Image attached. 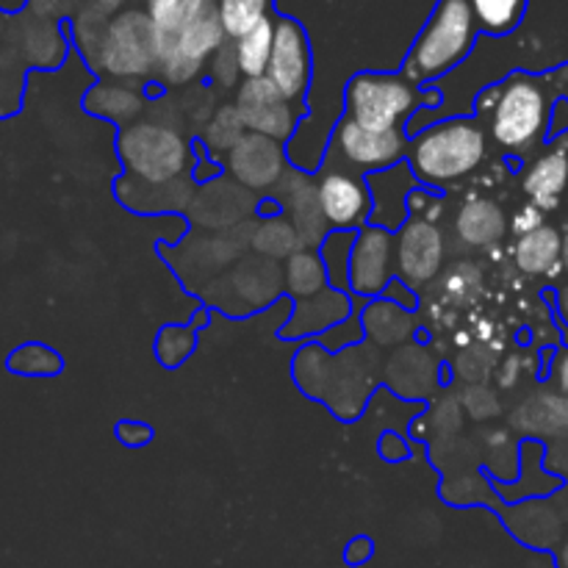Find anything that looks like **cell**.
<instances>
[{"label":"cell","mask_w":568,"mask_h":568,"mask_svg":"<svg viewBox=\"0 0 568 568\" xmlns=\"http://www.w3.org/2000/svg\"><path fill=\"white\" fill-rule=\"evenodd\" d=\"M447 270V233L436 220L410 216L397 231V277L422 292Z\"/></svg>","instance_id":"8fae6325"},{"label":"cell","mask_w":568,"mask_h":568,"mask_svg":"<svg viewBox=\"0 0 568 568\" xmlns=\"http://www.w3.org/2000/svg\"><path fill=\"white\" fill-rule=\"evenodd\" d=\"M233 48H236L242 78H264L266 70H270L272 48H275V14L270 20L258 22L244 37H239Z\"/></svg>","instance_id":"836d02e7"},{"label":"cell","mask_w":568,"mask_h":568,"mask_svg":"<svg viewBox=\"0 0 568 568\" xmlns=\"http://www.w3.org/2000/svg\"><path fill=\"white\" fill-rule=\"evenodd\" d=\"M222 166H225V175L231 181H236L239 186L253 194L275 192L283 175L292 170L286 144L277 142V139L261 136V133H247L222 159Z\"/></svg>","instance_id":"9a60e30c"},{"label":"cell","mask_w":568,"mask_h":568,"mask_svg":"<svg viewBox=\"0 0 568 568\" xmlns=\"http://www.w3.org/2000/svg\"><path fill=\"white\" fill-rule=\"evenodd\" d=\"M510 222L494 197H469L453 220V233L460 247L491 250L508 236Z\"/></svg>","instance_id":"603a6c76"},{"label":"cell","mask_w":568,"mask_h":568,"mask_svg":"<svg viewBox=\"0 0 568 568\" xmlns=\"http://www.w3.org/2000/svg\"><path fill=\"white\" fill-rule=\"evenodd\" d=\"M397 277V233L366 225L355 233L349 258V294L358 300L383 297L388 283Z\"/></svg>","instance_id":"5bb4252c"},{"label":"cell","mask_w":568,"mask_h":568,"mask_svg":"<svg viewBox=\"0 0 568 568\" xmlns=\"http://www.w3.org/2000/svg\"><path fill=\"white\" fill-rule=\"evenodd\" d=\"M558 311H560V316H564V322L568 325V283H566V286L558 288Z\"/></svg>","instance_id":"9f6ffc18"},{"label":"cell","mask_w":568,"mask_h":568,"mask_svg":"<svg viewBox=\"0 0 568 568\" xmlns=\"http://www.w3.org/2000/svg\"><path fill=\"white\" fill-rule=\"evenodd\" d=\"M458 397H460V405H464L466 416L475 422L497 419V416L503 414V399H499L497 388L488 386V383H480V386H466Z\"/></svg>","instance_id":"ee69618b"},{"label":"cell","mask_w":568,"mask_h":568,"mask_svg":"<svg viewBox=\"0 0 568 568\" xmlns=\"http://www.w3.org/2000/svg\"><path fill=\"white\" fill-rule=\"evenodd\" d=\"M26 70L20 55L9 48L0 44V120L17 116L22 109V92H26Z\"/></svg>","instance_id":"74e56055"},{"label":"cell","mask_w":568,"mask_h":568,"mask_svg":"<svg viewBox=\"0 0 568 568\" xmlns=\"http://www.w3.org/2000/svg\"><path fill=\"white\" fill-rule=\"evenodd\" d=\"M564 255V233L555 225H541L538 231L519 236L514 244L516 270L530 277L552 275Z\"/></svg>","instance_id":"83f0119b"},{"label":"cell","mask_w":568,"mask_h":568,"mask_svg":"<svg viewBox=\"0 0 568 568\" xmlns=\"http://www.w3.org/2000/svg\"><path fill=\"white\" fill-rule=\"evenodd\" d=\"M438 292L453 305H469L483 292V270L475 261H455L438 277Z\"/></svg>","instance_id":"60d3db41"},{"label":"cell","mask_w":568,"mask_h":568,"mask_svg":"<svg viewBox=\"0 0 568 568\" xmlns=\"http://www.w3.org/2000/svg\"><path fill=\"white\" fill-rule=\"evenodd\" d=\"M364 342H366V333H364V325H361L358 311H355L353 316H347L344 322H338V325H333L331 331L322 333V336L316 338V344L333 355L347 353V349H353V347H361Z\"/></svg>","instance_id":"f6af8a7d"},{"label":"cell","mask_w":568,"mask_h":568,"mask_svg":"<svg viewBox=\"0 0 568 568\" xmlns=\"http://www.w3.org/2000/svg\"><path fill=\"white\" fill-rule=\"evenodd\" d=\"M464 405H460V397L455 394H438L433 399L430 410H427L422 419L427 425V438L430 442H453L460 430H464Z\"/></svg>","instance_id":"b9f144b4"},{"label":"cell","mask_w":568,"mask_h":568,"mask_svg":"<svg viewBox=\"0 0 568 568\" xmlns=\"http://www.w3.org/2000/svg\"><path fill=\"white\" fill-rule=\"evenodd\" d=\"M568 94V64L558 70L510 72L477 94V116L488 120L494 142L510 155H530L547 142L552 111Z\"/></svg>","instance_id":"6da1fadb"},{"label":"cell","mask_w":568,"mask_h":568,"mask_svg":"<svg viewBox=\"0 0 568 568\" xmlns=\"http://www.w3.org/2000/svg\"><path fill=\"white\" fill-rule=\"evenodd\" d=\"M355 233L358 231H331L325 242L316 247L327 270V281H331L333 288H342V292H349V258H353Z\"/></svg>","instance_id":"f35d334b"},{"label":"cell","mask_w":568,"mask_h":568,"mask_svg":"<svg viewBox=\"0 0 568 568\" xmlns=\"http://www.w3.org/2000/svg\"><path fill=\"white\" fill-rule=\"evenodd\" d=\"M211 6H216V0H142V9L153 22L155 55L170 48L178 33L192 26Z\"/></svg>","instance_id":"f1b7e54d"},{"label":"cell","mask_w":568,"mask_h":568,"mask_svg":"<svg viewBox=\"0 0 568 568\" xmlns=\"http://www.w3.org/2000/svg\"><path fill=\"white\" fill-rule=\"evenodd\" d=\"M0 37H3V20H0Z\"/></svg>","instance_id":"91938a15"},{"label":"cell","mask_w":568,"mask_h":568,"mask_svg":"<svg viewBox=\"0 0 568 568\" xmlns=\"http://www.w3.org/2000/svg\"><path fill=\"white\" fill-rule=\"evenodd\" d=\"M375 558V541L369 536H355L344 547V564L347 566H364Z\"/></svg>","instance_id":"816d5d0a"},{"label":"cell","mask_w":568,"mask_h":568,"mask_svg":"<svg viewBox=\"0 0 568 568\" xmlns=\"http://www.w3.org/2000/svg\"><path fill=\"white\" fill-rule=\"evenodd\" d=\"M266 78L281 89L283 98L305 105L314 81V53H311L308 31L294 17L275 14V48H272Z\"/></svg>","instance_id":"7c38bea8"},{"label":"cell","mask_w":568,"mask_h":568,"mask_svg":"<svg viewBox=\"0 0 568 568\" xmlns=\"http://www.w3.org/2000/svg\"><path fill=\"white\" fill-rule=\"evenodd\" d=\"M361 325H364L366 344L375 349H397L405 347L419 333V320L410 311L399 308V305L388 303L386 297L366 300L358 308Z\"/></svg>","instance_id":"d4e9b609"},{"label":"cell","mask_w":568,"mask_h":568,"mask_svg":"<svg viewBox=\"0 0 568 568\" xmlns=\"http://www.w3.org/2000/svg\"><path fill=\"white\" fill-rule=\"evenodd\" d=\"M530 0H469L480 33L488 37H508L521 26Z\"/></svg>","instance_id":"d590c367"},{"label":"cell","mask_w":568,"mask_h":568,"mask_svg":"<svg viewBox=\"0 0 568 568\" xmlns=\"http://www.w3.org/2000/svg\"><path fill=\"white\" fill-rule=\"evenodd\" d=\"M255 209H258V200L253 197V192L242 189L231 178H214L209 183H200L186 214L194 227L216 233L253 222Z\"/></svg>","instance_id":"e0dca14e"},{"label":"cell","mask_w":568,"mask_h":568,"mask_svg":"<svg viewBox=\"0 0 568 568\" xmlns=\"http://www.w3.org/2000/svg\"><path fill=\"white\" fill-rule=\"evenodd\" d=\"M205 75H209V81L214 83L216 89H239V83L244 81L242 70H239L236 48H233L231 39H227V42L220 48V53L211 59Z\"/></svg>","instance_id":"bcb514c9"},{"label":"cell","mask_w":568,"mask_h":568,"mask_svg":"<svg viewBox=\"0 0 568 568\" xmlns=\"http://www.w3.org/2000/svg\"><path fill=\"white\" fill-rule=\"evenodd\" d=\"M216 14L225 28V37L236 42L239 37L253 31L258 22L275 14V0H216Z\"/></svg>","instance_id":"8d00e7d4"},{"label":"cell","mask_w":568,"mask_h":568,"mask_svg":"<svg viewBox=\"0 0 568 568\" xmlns=\"http://www.w3.org/2000/svg\"><path fill=\"white\" fill-rule=\"evenodd\" d=\"M408 148V131H369L349 116H342L331 131L327 159L361 172V175H369V172L388 170V166L405 161Z\"/></svg>","instance_id":"9c48e42d"},{"label":"cell","mask_w":568,"mask_h":568,"mask_svg":"<svg viewBox=\"0 0 568 568\" xmlns=\"http://www.w3.org/2000/svg\"><path fill=\"white\" fill-rule=\"evenodd\" d=\"M320 203L331 231H361L372 220V197L366 175L327 159L316 175Z\"/></svg>","instance_id":"4fadbf2b"},{"label":"cell","mask_w":568,"mask_h":568,"mask_svg":"<svg viewBox=\"0 0 568 568\" xmlns=\"http://www.w3.org/2000/svg\"><path fill=\"white\" fill-rule=\"evenodd\" d=\"M514 430L525 436H552V433L568 430V397L566 394H538V397L525 399L510 416Z\"/></svg>","instance_id":"f546056e"},{"label":"cell","mask_w":568,"mask_h":568,"mask_svg":"<svg viewBox=\"0 0 568 568\" xmlns=\"http://www.w3.org/2000/svg\"><path fill=\"white\" fill-rule=\"evenodd\" d=\"M477 37L480 26L471 14L469 0H438L405 55L403 75L416 87L438 81L469 59Z\"/></svg>","instance_id":"5b68a950"},{"label":"cell","mask_w":568,"mask_h":568,"mask_svg":"<svg viewBox=\"0 0 568 568\" xmlns=\"http://www.w3.org/2000/svg\"><path fill=\"white\" fill-rule=\"evenodd\" d=\"M519 372H521V358H519V355H510V358L505 361L503 369H499V375H497L499 386L514 388L516 381H519Z\"/></svg>","instance_id":"f5cc1de1"},{"label":"cell","mask_w":568,"mask_h":568,"mask_svg":"<svg viewBox=\"0 0 568 568\" xmlns=\"http://www.w3.org/2000/svg\"><path fill=\"white\" fill-rule=\"evenodd\" d=\"M109 81L150 83L155 78L153 22L144 9H122L105 26L98 53L89 61Z\"/></svg>","instance_id":"52a82bcc"},{"label":"cell","mask_w":568,"mask_h":568,"mask_svg":"<svg viewBox=\"0 0 568 568\" xmlns=\"http://www.w3.org/2000/svg\"><path fill=\"white\" fill-rule=\"evenodd\" d=\"M383 297H386L388 303L399 305V308L410 311V314H416V311H419V292H416L414 286H408L405 281H399V277H394V281L388 283L386 292H383Z\"/></svg>","instance_id":"681fc988"},{"label":"cell","mask_w":568,"mask_h":568,"mask_svg":"<svg viewBox=\"0 0 568 568\" xmlns=\"http://www.w3.org/2000/svg\"><path fill=\"white\" fill-rule=\"evenodd\" d=\"M283 286H286V297L292 303L300 300L316 297L331 286L327 281V270L322 264V255L316 247H300L292 258L283 261Z\"/></svg>","instance_id":"4dcf8cb0"},{"label":"cell","mask_w":568,"mask_h":568,"mask_svg":"<svg viewBox=\"0 0 568 568\" xmlns=\"http://www.w3.org/2000/svg\"><path fill=\"white\" fill-rule=\"evenodd\" d=\"M303 247L297 231L288 222V216L277 214L270 220H258L253 225V236H250V253L264 255V258L277 261L283 264L286 258H292L297 250Z\"/></svg>","instance_id":"d6a6232c"},{"label":"cell","mask_w":568,"mask_h":568,"mask_svg":"<svg viewBox=\"0 0 568 568\" xmlns=\"http://www.w3.org/2000/svg\"><path fill=\"white\" fill-rule=\"evenodd\" d=\"M555 383H558L560 392L568 394V349L560 353L558 361H555Z\"/></svg>","instance_id":"db71d44e"},{"label":"cell","mask_w":568,"mask_h":568,"mask_svg":"<svg viewBox=\"0 0 568 568\" xmlns=\"http://www.w3.org/2000/svg\"><path fill=\"white\" fill-rule=\"evenodd\" d=\"M281 297H286L283 264L255 253L242 255L231 270L205 283L203 288L205 303L231 316H247L255 314V311H264Z\"/></svg>","instance_id":"ba28073f"},{"label":"cell","mask_w":568,"mask_h":568,"mask_svg":"<svg viewBox=\"0 0 568 568\" xmlns=\"http://www.w3.org/2000/svg\"><path fill=\"white\" fill-rule=\"evenodd\" d=\"M355 311L358 308H355L353 294L327 286L325 292H320L316 297L292 303L288 320L283 322L277 336H281L283 342H316L322 333H327L333 325H338V322H344L347 316H353Z\"/></svg>","instance_id":"d6986e66"},{"label":"cell","mask_w":568,"mask_h":568,"mask_svg":"<svg viewBox=\"0 0 568 568\" xmlns=\"http://www.w3.org/2000/svg\"><path fill=\"white\" fill-rule=\"evenodd\" d=\"M28 70H55L67 55V39L61 37L55 22L42 17H22L14 28H9L3 39Z\"/></svg>","instance_id":"44dd1931"},{"label":"cell","mask_w":568,"mask_h":568,"mask_svg":"<svg viewBox=\"0 0 568 568\" xmlns=\"http://www.w3.org/2000/svg\"><path fill=\"white\" fill-rule=\"evenodd\" d=\"M6 369L17 377H59L64 372V358L50 344L26 342L11 349Z\"/></svg>","instance_id":"e575fe53"},{"label":"cell","mask_w":568,"mask_h":568,"mask_svg":"<svg viewBox=\"0 0 568 568\" xmlns=\"http://www.w3.org/2000/svg\"><path fill=\"white\" fill-rule=\"evenodd\" d=\"M560 266L568 272V231L564 233V255H560Z\"/></svg>","instance_id":"680465c9"},{"label":"cell","mask_w":568,"mask_h":568,"mask_svg":"<svg viewBox=\"0 0 568 568\" xmlns=\"http://www.w3.org/2000/svg\"><path fill=\"white\" fill-rule=\"evenodd\" d=\"M197 349V327L194 325H164L155 336V361H159L164 369H178V366L186 364L189 358Z\"/></svg>","instance_id":"ab89813d"},{"label":"cell","mask_w":568,"mask_h":568,"mask_svg":"<svg viewBox=\"0 0 568 568\" xmlns=\"http://www.w3.org/2000/svg\"><path fill=\"white\" fill-rule=\"evenodd\" d=\"M442 103V92L410 83L403 72H358L344 87V116L369 131H408L422 109Z\"/></svg>","instance_id":"8992f818"},{"label":"cell","mask_w":568,"mask_h":568,"mask_svg":"<svg viewBox=\"0 0 568 568\" xmlns=\"http://www.w3.org/2000/svg\"><path fill=\"white\" fill-rule=\"evenodd\" d=\"M497 372V355L486 347V344H471L464 347L453 361V375L464 386H480L488 383Z\"/></svg>","instance_id":"7bdbcfd3"},{"label":"cell","mask_w":568,"mask_h":568,"mask_svg":"<svg viewBox=\"0 0 568 568\" xmlns=\"http://www.w3.org/2000/svg\"><path fill=\"white\" fill-rule=\"evenodd\" d=\"M541 225H547V222H544V211L538 209V205H532V203L521 205V209L516 211L514 220H510V231L516 233V239L527 236V233H532V231H538Z\"/></svg>","instance_id":"f907efd6"},{"label":"cell","mask_w":568,"mask_h":568,"mask_svg":"<svg viewBox=\"0 0 568 568\" xmlns=\"http://www.w3.org/2000/svg\"><path fill=\"white\" fill-rule=\"evenodd\" d=\"M377 455H381L386 464H403V460L410 458L408 438L397 430H386L377 438Z\"/></svg>","instance_id":"7dc6e473"},{"label":"cell","mask_w":568,"mask_h":568,"mask_svg":"<svg viewBox=\"0 0 568 568\" xmlns=\"http://www.w3.org/2000/svg\"><path fill=\"white\" fill-rule=\"evenodd\" d=\"M233 105L242 114L250 133L277 139V142H292L294 133L303 122V105L292 103L281 94V89L270 78H244L236 89Z\"/></svg>","instance_id":"30bf717a"},{"label":"cell","mask_w":568,"mask_h":568,"mask_svg":"<svg viewBox=\"0 0 568 568\" xmlns=\"http://www.w3.org/2000/svg\"><path fill=\"white\" fill-rule=\"evenodd\" d=\"M272 197L281 203L283 216H288V222L297 231L303 247H320L325 242V236L331 233V225L325 220V211L320 203V189H316V178H311V172L292 170L283 175V181L277 183V189L272 192Z\"/></svg>","instance_id":"ac0fdd59"},{"label":"cell","mask_w":568,"mask_h":568,"mask_svg":"<svg viewBox=\"0 0 568 568\" xmlns=\"http://www.w3.org/2000/svg\"><path fill=\"white\" fill-rule=\"evenodd\" d=\"M81 109L87 114L98 116V120L128 128L142 120L144 111H148V92L142 89V83L109 81V78H103V81H98L83 94Z\"/></svg>","instance_id":"cb8c5ba5"},{"label":"cell","mask_w":568,"mask_h":568,"mask_svg":"<svg viewBox=\"0 0 568 568\" xmlns=\"http://www.w3.org/2000/svg\"><path fill=\"white\" fill-rule=\"evenodd\" d=\"M94 6H98V9L103 11V14L114 17V14H120L122 6H125V0H94Z\"/></svg>","instance_id":"11a10c76"},{"label":"cell","mask_w":568,"mask_h":568,"mask_svg":"<svg viewBox=\"0 0 568 568\" xmlns=\"http://www.w3.org/2000/svg\"><path fill=\"white\" fill-rule=\"evenodd\" d=\"M488 159V136L483 122L471 116L433 122L410 139L405 161L425 189H444L475 175Z\"/></svg>","instance_id":"277c9868"},{"label":"cell","mask_w":568,"mask_h":568,"mask_svg":"<svg viewBox=\"0 0 568 568\" xmlns=\"http://www.w3.org/2000/svg\"><path fill=\"white\" fill-rule=\"evenodd\" d=\"M114 194L125 209L136 211V214H175V211H189L194 194H197V183L189 175L181 181L150 186V183L122 175L116 178Z\"/></svg>","instance_id":"7402d4cb"},{"label":"cell","mask_w":568,"mask_h":568,"mask_svg":"<svg viewBox=\"0 0 568 568\" xmlns=\"http://www.w3.org/2000/svg\"><path fill=\"white\" fill-rule=\"evenodd\" d=\"M521 189L527 194V203L538 205L541 211H552L560 205V197L568 189V148L558 142L547 153L536 155L521 172Z\"/></svg>","instance_id":"484cf974"},{"label":"cell","mask_w":568,"mask_h":568,"mask_svg":"<svg viewBox=\"0 0 568 568\" xmlns=\"http://www.w3.org/2000/svg\"><path fill=\"white\" fill-rule=\"evenodd\" d=\"M247 125H244L242 114L233 103H222L216 105V111L211 114V120L205 122L203 128L197 131L200 136V148L211 155L214 161L225 159L244 136H247Z\"/></svg>","instance_id":"1f68e13d"},{"label":"cell","mask_w":568,"mask_h":568,"mask_svg":"<svg viewBox=\"0 0 568 568\" xmlns=\"http://www.w3.org/2000/svg\"><path fill=\"white\" fill-rule=\"evenodd\" d=\"M383 383L388 392L397 394L408 403H427L438 397V388L447 386L444 377V364L433 355L427 344H405V347L392 349V355L383 364Z\"/></svg>","instance_id":"2e32d148"},{"label":"cell","mask_w":568,"mask_h":568,"mask_svg":"<svg viewBox=\"0 0 568 568\" xmlns=\"http://www.w3.org/2000/svg\"><path fill=\"white\" fill-rule=\"evenodd\" d=\"M116 438H120L122 447L139 449V447H148V444L153 442L155 430L150 425H144V422L125 419V422H120V425H116Z\"/></svg>","instance_id":"c3c4849f"},{"label":"cell","mask_w":568,"mask_h":568,"mask_svg":"<svg viewBox=\"0 0 568 568\" xmlns=\"http://www.w3.org/2000/svg\"><path fill=\"white\" fill-rule=\"evenodd\" d=\"M366 186H369L372 197L369 225L397 233L410 220V194L419 189V181H416L410 164L408 161H399V164L388 166V170L369 172Z\"/></svg>","instance_id":"ffe728a7"},{"label":"cell","mask_w":568,"mask_h":568,"mask_svg":"<svg viewBox=\"0 0 568 568\" xmlns=\"http://www.w3.org/2000/svg\"><path fill=\"white\" fill-rule=\"evenodd\" d=\"M555 564H558V568H568V538H564L560 547L555 549Z\"/></svg>","instance_id":"6f0895ef"},{"label":"cell","mask_w":568,"mask_h":568,"mask_svg":"<svg viewBox=\"0 0 568 568\" xmlns=\"http://www.w3.org/2000/svg\"><path fill=\"white\" fill-rule=\"evenodd\" d=\"M566 344H568V327H566Z\"/></svg>","instance_id":"94428289"},{"label":"cell","mask_w":568,"mask_h":568,"mask_svg":"<svg viewBox=\"0 0 568 568\" xmlns=\"http://www.w3.org/2000/svg\"><path fill=\"white\" fill-rule=\"evenodd\" d=\"M292 377L305 397L325 405L336 419L358 422L369 408L383 366L377 364V349L366 342L336 355L305 342L292 361Z\"/></svg>","instance_id":"7a4b0ae2"},{"label":"cell","mask_w":568,"mask_h":568,"mask_svg":"<svg viewBox=\"0 0 568 568\" xmlns=\"http://www.w3.org/2000/svg\"><path fill=\"white\" fill-rule=\"evenodd\" d=\"M116 155L125 170L122 175L150 186L189 178L194 170V142L186 136L183 111L175 116L155 111L133 125L120 128Z\"/></svg>","instance_id":"3957f363"},{"label":"cell","mask_w":568,"mask_h":568,"mask_svg":"<svg viewBox=\"0 0 568 568\" xmlns=\"http://www.w3.org/2000/svg\"><path fill=\"white\" fill-rule=\"evenodd\" d=\"M503 519L510 536L525 547L538 549V552H549V549L555 552L560 547V532L564 530H560V519L547 503L521 499L505 510Z\"/></svg>","instance_id":"4316f807"}]
</instances>
